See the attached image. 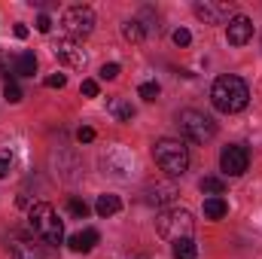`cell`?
I'll return each instance as SVG.
<instances>
[{"label":"cell","mask_w":262,"mask_h":259,"mask_svg":"<svg viewBox=\"0 0 262 259\" xmlns=\"http://www.w3.org/2000/svg\"><path fill=\"white\" fill-rule=\"evenodd\" d=\"M210 101L220 113H241L250 101V89L241 76H216L210 89Z\"/></svg>","instance_id":"cell-1"},{"label":"cell","mask_w":262,"mask_h":259,"mask_svg":"<svg viewBox=\"0 0 262 259\" xmlns=\"http://www.w3.org/2000/svg\"><path fill=\"white\" fill-rule=\"evenodd\" d=\"M28 223H31V232H34L43 244L58 247V244L64 241V226H61V220H58V213H55L52 204H46V201L34 204L31 213H28Z\"/></svg>","instance_id":"cell-2"},{"label":"cell","mask_w":262,"mask_h":259,"mask_svg":"<svg viewBox=\"0 0 262 259\" xmlns=\"http://www.w3.org/2000/svg\"><path fill=\"white\" fill-rule=\"evenodd\" d=\"M152 159L168 177H183L189 168V149L183 146V140H174V137H162L152 146Z\"/></svg>","instance_id":"cell-3"},{"label":"cell","mask_w":262,"mask_h":259,"mask_svg":"<svg viewBox=\"0 0 262 259\" xmlns=\"http://www.w3.org/2000/svg\"><path fill=\"white\" fill-rule=\"evenodd\" d=\"M156 229H159V235L168 238V241H183V238H192L195 220H192V213H189L186 207H168V210L159 213Z\"/></svg>","instance_id":"cell-4"},{"label":"cell","mask_w":262,"mask_h":259,"mask_svg":"<svg viewBox=\"0 0 262 259\" xmlns=\"http://www.w3.org/2000/svg\"><path fill=\"white\" fill-rule=\"evenodd\" d=\"M177 125H180V131H183L192 143H207V140H213V134H216L213 119L204 116L201 110H180V113H177Z\"/></svg>","instance_id":"cell-5"},{"label":"cell","mask_w":262,"mask_h":259,"mask_svg":"<svg viewBox=\"0 0 262 259\" xmlns=\"http://www.w3.org/2000/svg\"><path fill=\"white\" fill-rule=\"evenodd\" d=\"M192 9L204 25H229L235 18V3L226 0H195Z\"/></svg>","instance_id":"cell-6"},{"label":"cell","mask_w":262,"mask_h":259,"mask_svg":"<svg viewBox=\"0 0 262 259\" xmlns=\"http://www.w3.org/2000/svg\"><path fill=\"white\" fill-rule=\"evenodd\" d=\"M64 31L70 40H82L95 31V12L89 6H70L64 12Z\"/></svg>","instance_id":"cell-7"},{"label":"cell","mask_w":262,"mask_h":259,"mask_svg":"<svg viewBox=\"0 0 262 259\" xmlns=\"http://www.w3.org/2000/svg\"><path fill=\"white\" fill-rule=\"evenodd\" d=\"M247 165H250L247 146H241V143L223 146V153H220V171H223L226 177H241V174L247 171Z\"/></svg>","instance_id":"cell-8"},{"label":"cell","mask_w":262,"mask_h":259,"mask_svg":"<svg viewBox=\"0 0 262 259\" xmlns=\"http://www.w3.org/2000/svg\"><path fill=\"white\" fill-rule=\"evenodd\" d=\"M6 247L15 259H46V250L40 244L37 235H25V232H12L6 238Z\"/></svg>","instance_id":"cell-9"},{"label":"cell","mask_w":262,"mask_h":259,"mask_svg":"<svg viewBox=\"0 0 262 259\" xmlns=\"http://www.w3.org/2000/svg\"><path fill=\"white\" fill-rule=\"evenodd\" d=\"M250 37H253V21L247 15H235L226 25V40L232 46H244V43H250Z\"/></svg>","instance_id":"cell-10"},{"label":"cell","mask_w":262,"mask_h":259,"mask_svg":"<svg viewBox=\"0 0 262 259\" xmlns=\"http://www.w3.org/2000/svg\"><path fill=\"white\" fill-rule=\"evenodd\" d=\"M52 52H55V58H61V61L70 64V67H82L85 64V52H82L73 40H58V43L52 46Z\"/></svg>","instance_id":"cell-11"},{"label":"cell","mask_w":262,"mask_h":259,"mask_svg":"<svg viewBox=\"0 0 262 259\" xmlns=\"http://www.w3.org/2000/svg\"><path fill=\"white\" fill-rule=\"evenodd\" d=\"M98 241H101L98 229H82V232H73V235L67 238V247H70L73 253H89V250H95Z\"/></svg>","instance_id":"cell-12"},{"label":"cell","mask_w":262,"mask_h":259,"mask_svg":"<svg viewBox=\"0 0 262 259\" xmlns=\"http://www.w3.org/2000/svg\"><path fill=\"white\" fill-rule=\"evenodd\" d=\"M95 210H98V217H113V213H119L122 210V201H119V195H113V192H104V195H98V201H95Z\"/></svg>","instance_id":"cell-13"},{"label":"cell","mask_w":262,"mask_h":259,"mask_svg":"<svg viewBox=\"0 0 262 259\" xmlns=\"http://www.w3.org/2000/svg\"><path fill=\"white\" fill-rule=\"evenodd\" d=\"M174 195H177L174 183H156V186L146 189V201H149V204H168Z\"/></svg>","instance_id":"cell-14"},{"label":"cell","mask_w":262,"mask_h":259,"mask_svg":"<svg viewBox=\"0 0 262 259\" xmlns=\"http://www.w3.org/2000/svg\"><path fill=\"white\" fill-rule=\"evenodd\" d=\"M107 110H110V116H116L119 122H131V119H134V107H131L125 98H110V101H107Z\"/></svg>","instance_id":"cell-15"},{"label":"cell","mask_w":262,"mask_h":259,"mask_svg":"<svg viewBox=\"0 0 262 259\" xmlns=\"http://www.w3.org/2000/svg\"><path fill=\"white\" fill-rule=\"evenodd\" d=\"M12 73H18V76H34V73H37V58H34V52H21V55L12 61Z\"/></svg>","instance_id":"cell-16"},{"label":"cell","mask_w":262,"mask_h":259,"mask_svg":"<svg viewBox=\"0 0 262 259\" xmlns=\"http://www.w3.org/2000/svg\"><path fill=\"white\" fill-rule=\"evenodd\" d=\"M229 213V204L220 198V195H213V198H204V217L207 220H223Z\"/></svg>","instance_id":"cell-17"},{"label":"cell","mask_w":262,"mask_h":259,"mask_svg":"<svg viewBox=\"0 0 262 259\" xmlns=\"http://www.w3.org/2000/svg\"><path fill=\"white\" fill-rule=\"evenodd\" d=\"M122 37H125V40H131V43H140V40L146 37V31H143L140 18H128V21L122 25Z\"/></svg>","instance_id":"cell-18"},{"label":"cell","mask_w":262,"mask_h":259,"mask_svg":"<svg viewBox=\"0 0 262 259\" xmlns=\"http://www.w3.org/2000/svg\"><path fill=\"white\" fill-rule=\"evenodd\" d=\"M198 247L192 238H183V241H174V259H195Z\"/></svg>","instance_id":"cell-19"},{"label":"cell","mask_w":262,"mask_h":259,"mask_svg":"<svg viewBox=\"0 0 262 259\" xmlns=\"http://www.w3.org/2000/svg\"><path fill=\"white\" fill-rule=\"evenodd\" d=\"M198 189H201L204 195H210V198H213V195H223V192H226V183H223L220 177H201Z\"/></svg>","instance_id":"cell-20"},{"label":"cell","mask_w":262,"mask_h":259,"mask_svg":"<svg viewBox=\"0 0 262 259\" xmlns=\"http://www.w3.org/2000/svg\"><path fill=\"white\" fill-rule=\"evenodd\" d=\"M67 213H70L73 220H85V217H89V204H85L82 198H70V201H67Z\"/></svg>","instance_id":"cell-21"},{"label":"cell","mask_w":262,"mask_h":259,"mask_svg":"<svg viewBox=\"0 0 262 259\" xmlns=\"http://www.w3.org/2000/svg\"><path fill=\"white\" fill-rule=\"evenodd\" d=\"M137 95H140L143 101H156V98L162 95V89H159V82H140V89H137Z\"/></svg>","instance_id":"cell-22"},{"label":"cell","mask_w":262,"mask_h":259,"mask_svg":"<svg viewBox=\"0 0 262 259\" xmlns=\"http://www.w3.org/2000/svg\"><path fill=\"white\" fill-rule=\"evenodd\" d=\"M3 98H6L9 104H18V101H21V89L9 79V82H6V89H3Z\"/></svg>","instance_id":"cell-23"},{"label":"cell","mask_w":262,"mask_h":259,"mask_svg":"<svg viewBox=\"0 0 262 259\" xmlns=\"http://www.w3.org/2000/svg\"><path fill=\"white\" fill-rule=\"evenodd\" d=\"M79 92H82L85 98H98V79H82Z\"/></svg>","instance_id":"cell-24"},{"label":"cell","mask_w":262,"mask_h":259,"mask_svg":"<svg viewBox=\"0 0 262 259\" xmlns=\"http://www.w3.org/2000/svg\"><path fill=\"white\" fill-rule=\"evenodd\" d=\"M9 165H12V149H0V177L9 174Z\"/></svg>","instance_id":"cell-25"},{"label":"cell","mask_w":262,"mask_h":259,"mask_svg":"<svg viewBox=\"0 0 262 259\" xmlns=\"http://www.w3.org/2000/svg\"><path fill=\"white\" fill-rule=\"evenodd\" d=\"M98 76H101V79H116V76H119V64H113V61L104 64L101 70H98Z\"/></svg>","instance_id":"cell-26"},{"label":"cell","mask_w":262,"mask_h":259,"mask_svg":"<svg viewBox=\"0 0 262 259\" xmlns=\"http://www.w3.org/2000/svg\"><path fill=\"white\" fill-rule=\"evenodd\" d=\"M174 43H177V46H189V43H192V34H189L186 28H177V31H174Z\"/></svg>","instance_id":"cell-27"},{"label":"cell","mask_w":262,"mask_h":259,"mask_svg":"<svg viewBox=\"0 0 262 259\" xmlns=\"http://www.w3.org/2000/svg\"><path fill=\"white\" fill-rule=\"evenodd\" d=\"M46 85H49V89H64L67 76L64 73H52V76H46Z\"/></svg>","instance_id":"cell-28"},{"label":"cell","mask_w":262,"mask_h":259,"mask_svg":"<svg viewBox=\"0 0 262 259\" xmlns=\"http://www.w3.org/2000/svg\"><path fill=\"white\" fill-rule=\"evenodd\" d=\"M37 31H40V34H49V31H52V18H49L46 12L37 15Z\"/></svg>","instance_id":"cell-29"},{"label":"cell","mask_w":262,"mask_h":259,"mask_svg":"<svg viewBox=\"0 0 262 259\" xmlns=\"http://www.w3.org/2000/svg\"><path fill=\"white\" fill-rule=\"evenodd\" d=\"M76 140H79V143H89V140H95V128H79V131H76Z\"/></svg>","instance_id":"cell-30"},{"label":"cell","mask_w":262,"mask_h":259,"mask_svg":"<svg viewBox=\"0 0 262 259\" xmlns=\"http://www.w3.org/2000/svg\"><path fill=\"white\" fill-rule=\"evenodd\" d=\"M12 31H15V37H18V40H25V37H28V28H25V25H15Z\"/></svg>","instance_id":"cell-31"}]
</instances>
